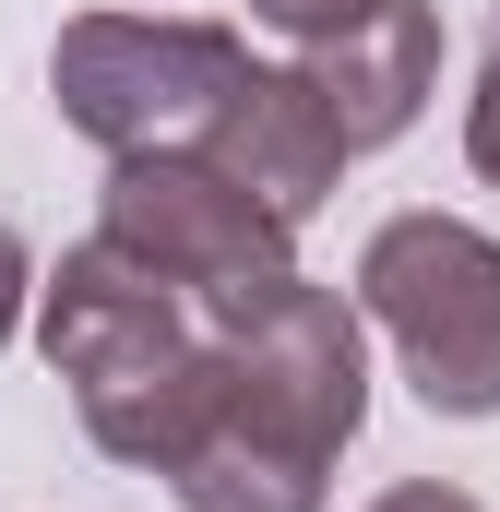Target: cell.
<instances>
[{
    "instance_id": "9",
    "label": "cell",
    "mask_w": 500,
    "mask_h": 512,
    "mask_svg": "<svg viewBox=\"0 0 500 512\" xmlns=\"http://www.w3.org/2000/svg\"><path fill=\"white\" fill-rule=\"evenodd\" d=\"M465 167H477V179L500 191V60L477 72V108H465Z\"/></svg>"
},
{
    "instance_id": "4",
    "label": "cell",
    "mask_w": 500,
    "mask_h": 512,
    "mask_svg": "<svg viewBox=\"0 0 500 512\" xmlns=\"http://www.w3.org/2000/svg\"><path fill=\"white\" fill-rule=\"evenodd\" d=\"M250 48L227 24H191V12H72L60 48H48V96L60 120L108 155H155V143H203L215 108L239 96Z\"/></svg>"
},
{
    "instance_id": "6",
    "label": "cell",
    "mask_w": 500,
    "mask_h": 512,
    "mask_svg": "<svg viewBox=\"0 0 500 512\" xmlns=\"http://www.w3.org/2000/svg\"><path fill=\"white\" fill-rule=\"evenodd\" d=\"M203 155H215L227 179H250L286 227H310V215H322V191L346 179V131H334V108L310 96V72H298V60H286V72H274V60H250L239 96H227L215 131H203Z\"/></svg>"
},
{
    "instance_id": "11",
    "label": "cell",
    "mask_w": 500,
    "mask_h": 512,
    "mask_svg": "<svg viewBox=\"0 0 500 512\" xmlns=\"http://www.w3.org/2000/svg\"><path fill=\"white\" fill-rule=\"evenodd\" d=\"M370 512H477V501H465V489H441V477H417V489H381Z\"/></svg>"
},
{
    "instance_id": "8",
    "label": "cell",
    "mask_w": 500,
    "mask_h": 512,
    "mask_svg": "<svg viewBox=\"0 0 500 512\" xmlns=\"http://www.w3.org/2000/svg\"><path fill=\"white\" fill-rule=\"evenodd\" d=\"M358 12H381V0H250V24H274V36H334V24H358Z\"/></svg>"
},
{
    "instance_id": "10",
    "label": "cell",
    "mask_w": 500,
    "mask_h": 512,
    "mask_svg": "<svg viewBox=\"0 0 500 512\" xmlns=\"http://www.w3.org/2000/svg\"><path fill=\"white\" fill-rule=\"evenodd\" d=\"M24 298H36V262H24V239L0 227V346L24 334Z\"/></svg>"
},
{
    "instance_id": "7",
    "label": "cell",
    "mask_w": 500,
    "mask_h": 512,
    "mask_svg": "<svg viewBox=\"0 0 500 512\" xmlns=\"http://www.w3.org/2000/svg\"><path fill=\"white\" fill-rule=\"evenodd\" d=\"M298 72H310V96L334 108L346 155H370V143H393V131H417L429 84H441V12H429V0H381V12H358V24L310 36Z\"/></svg>"
},
{
    "instance_id": "2",
    "label": "cell",
    "mask_w": 500,
    "mask_h": 512,
    "mask_svg": "<svg viewBox=\"0 0 500 512\" xmlns=\"http://www.w3.org/2000/svg\"><path fill=\"white\" fill-rule=\"evenodd\" d=\"M215 417L227 441H274L298 465H334L370 417V334H358V298L310 286V274H262V286H227L215 310Z\"/></svg>"
},
{
    "instance_id": "3",
    "label": "cell",
    "mask_w": 500,
    "mask_h": 512,
    "mask_svg": "<svg viewBox=\"0 0 500 512\" xmlns=\"http://www.w3.org/2000/svg\"><path fill=\"white\" fill-rule=\"evenodd\" d=\"M358 310L393 334L429 417H500V239L465 215H393L358 251Z\"/></svg>"
},
{
    "instance_id": "5",
    "label": "cell",
    "mask_w": 500,
    "mask_h": 512,
    "mask_svg": "<svg viewBox=\"0 0 500 512\" xmlns=\"http://www.w3.org/2000/svg\"><path fill=\"white\" fill-rule=\"evenodd\" d=\"M96 239H120L131 262H155L179 298H227V286H262V274H298V227L227 179L203 143H155V155H108V227Z\"/></svg>"
},
{
    "instance_id": "1",
    "label": "cell",
    "mask_w": 500,
    "mask_h": 512,
    "mask_svg": "<svg viewBox=\"0 0 500 512\" xmlns=\"http://www.w3.org/2000/svg\"><path fill=\"white\" fill-rule=\"evenodd\" d=\"M36 346H48V370L72 382L96 453L155 465V477L203 441L215 382H227L203 298H179V286H167L155 262H131L120 239L60 251V274L36 286Z\"/></svg>"
}]
</instances>
